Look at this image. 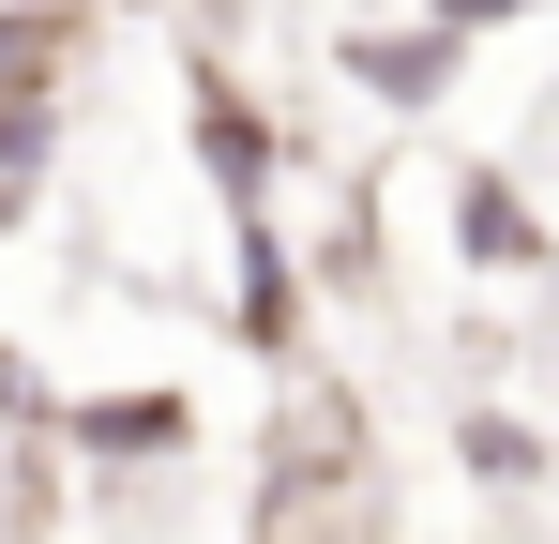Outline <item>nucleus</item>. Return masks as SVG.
Listing matches in <instances>:
<instances>
[{
  "label": "nucleus",
  "instance_id": "7ed1b4c3",
  "mask_svg": "<svg viewBox=\"0 0 559 544\" xmlns=\"http://www.w3.org/2000/svg\"><path fill=\"white\" fill-rule=\"evenodd\" d=\"M454 227H468V258H499V272H530V258H545V227L514 212V181H454Z\"/></svg>",
  "mask_w": 559,
  "mask_h": 544
},
{
  "label": "nucleus",
  "instance_id": "f257e3e1",
  "mask_svg": "<svg viewBox=\"0 0 559 544\" xmlns=\"http://www.w3.org/2000/svg\"><path fill=\"white\" fill-rule=\"evenodd\" d=\"M454 15H439V0H424V31H348V76L378 91V106H439V76H454Z\"/></svg>",
  "mask_w": 559,
  "mask_h": 544
},
{
  "label": "nucleus",
  "instance_id": "423d86ee",
  "mask_svg": "<svg viewBox=\"0 0 559 544\" xmlns=\"http://www.w3.org/2000/svg\"><path fill=\"white\" fill-rule=\"evenodd\" d=\"M0 91H46V15H0Z\"/></svg>",
  "mask_w": 559,
  "mask_h": 544
},
{
  "label": "nucleus",
  "instance_id": "20e7f679",
  "mask_svg": "<svg viewBox=\"0 0 559 544\" xmlns=\"http://www.w3.org/2000/svg\"><path fill=\"white\" fill-rule=\"evenodd\" d=\"M197 152H212V181H227V197H258V181H273V137H258V121H242L227 91L197 106Z\"/></svg>",
  "mask_w": 559,
  "mask_h": 544
},
{
  "label": "nucleus",
  "instance_id": "39448f33",
  "mask_svg": "<svg viewBox=\"0 0 559 544\" xmlns=\"http://www.w3.org/2000/svg\"><path fill=\"white\" fill-rule=\"evenodd\" d=\"M287 303H302V287H287V258L242 227V333H258V348H287Z\"/></svg>",
  "mask_w": 559,
  "mask_h": 544
},
{
  "label": "nucleus",
  "instance_id": "0eeeda50",
  "mask_svg": "<svg viewBox=\"0 0 559 544\" xmlns=\"http://www.w3.org/2000/svg\"><path fill=\"white\" fill-rule=\"evenodd\" d=\"M468 469L484 484H530V424H468Z\"/></svg>",
  "mask_w": 559,
  "mask_h": 544
},
{
  "label": "nucleus",
  "instance_id": "f03ea898",
  "mask_svg": "<svg viewBox=\"0 0 559 544\" xmlns=\"http://www.w3.org/2000/svg\"><path fill=\"white\" fill-rule=\"evenodd\" d=\"M197 409L182 393H106V409H76V453H182Z\"/></svg>",
  "mask_w": 559,
  "mask_h": 544
},
{
  "label": "nucleus",
  "instance_id": "6e6552de",
  "mask_svg": "<svg viewBox=\"0 0 559 544\" xmlns=\"http://www.w3.org/2000/svg\"><path fill=\"white\" fill-rule=\"evenodd\" d=\"M439 15H454V31H484V15H530V0H439Z\"/></svg>",
  "mask_w": 559,
  "mask_h": 544
},
{
  "label": "nucleus",
  "instance_id": "1a4fd4ad",
  "mask_svg": "<svg viewBox=\"0 0 559 544\" xmlns=\"http://www.w3.org/2000/svg\"><path fill=\"white\" fill-rule=\"evenodd\" d=\"M15 212H31V167H0V227H15Z\"/></svg>",
  "mask_w": 559,
  "mask_h": 544
}]
</instances>
